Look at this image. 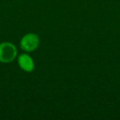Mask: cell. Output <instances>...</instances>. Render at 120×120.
<instances>
[{"instance_id":"6da1fadb","label":"cell","mask_w":120,"mask_h":120,"mask_svg":"<svg viewBox=\"0 0 120 120\" xmlns=\"http://www.w3.org/2000/svg\"><path fill=\"white\" fill-rule=\"evenodd\" d=\"M17 57V49L14 44L8 41L0 43V62L3 64L12 63Z\"/></svg>"},{"instance_id":"7a4b0ae2","label":"cell","mask_w":120,"mask_h":120,"mask_svg":"<svg viewBox=\"0 0 120 120\" xmlns=\"http://www.w3.org/2000/svg\"><path fill=\"white\" fill-rule=\"evenodd\" d=\"M40 37L35 33H27L21 39V49L27 53H30L38 49L40 45Z\"/></svg>"},{"instance_id":"3957f363","label":"cell","mask_w":120,"mask_h":120,"mask_svg":"<svg viewBox=\"0 0 120 120\" xmlns=\"http://www.w3.org/2000/svg\"><path fill=\"white\" fill-rule=\"evenodd\" d=\"M17 64L20 68L26 72H31L35 69L33 58L27 53H22L17 57Z\"/></svg>"}]
</instances>
